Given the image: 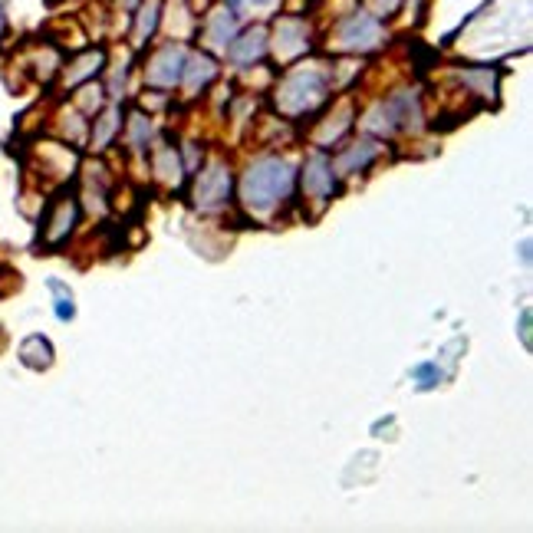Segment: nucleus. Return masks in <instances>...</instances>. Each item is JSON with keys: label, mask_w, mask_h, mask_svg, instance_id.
<instances>
[{"label": "nucleus", "mask_w": 533, "mask_h": 533, "mask_svg": "<svg viewBox=\"0 0 533 533\" xmlns=\"http://www.w3.org/2000/svg\"><path fill=\"white\" fill-rule=\"evenodd\" d=\"M102 102H106V96H102L99 86H86L83 93H79V109H83V116H96L102 109Z\"/></svg>", "instance_id": "412c9836"}, {"label": "nucleus", "mask_w": 533, "mask_h": 533, "mask_svg": "<svg viewBox=\"0 0 533 533\" xmlns=\"http://www.w3.org/2000/svg\"><path fill=\"white\" fill-rule=\"evenodd\" d=\"M267 40L280 63H293L310 50V27H306V20L300 17H280L274 27V37H267Z\"/></svg>", "instance_id": "0eeeda50"}, {"label": "nucleus", "mask_w": 533, "mask_h": 533, "mask_svg": "<svg viewBox=\"0 0 533 533\" xmlns=\"http://www.w3.org/2000/svg\"><path fill=\"white\" fill-rule=\"evenodd\" d=\"M336 172H333V162L330 155L323 149H316L310 158L303 162V175H300V185H303V198H310L313 204H320L326 208L330 198L336 195Z\"/></svg>", "instance_id": "39448f33"}, {"label": "nucleus", "mask_w": 533, "mask_h": 533, "mask_svg": "<svg viewBox=\"0 0 533 533\" xmlns=\"http://www.w3.org/2000/svg\"><path fill=\"white\" fill-rule=\"evenodd\" d=\"M349 119H353V112H349V106H343L336 112V116H330V119H323L326 126H320L316 129V145L320 149H330V145H336L339 139H343V132H349Z\"/></svg>", "instance_id": "a211bd4d"}, {"label": "nucleus", "mask_w": 533, "mask_h": 533, "mask_svg": "<svg viewBox=\"0 0 533 533\" xmlns=\"http://www.w3.org/2000/svg\"><path fill=\"white\" fill-rule=\"evenodd\" d=\"M122 129V109L112 102L106 112H96V126H93V152H106V145L116 139V132Z\"/></svg>", "instance_id": "2eb2a0df"}, {"label": "nucleus", "mask_w": 533, "mask_h": 533, "mask_svg": "<svg viewBox=\"0 0 533 533\" xmlns=\"http://www.w3.org/2000/svg\"><path fill=\"white\" fill-rule=\"evenodd\" d=\"M152 135H155V126L152 119L145 116V112H132L129 122H126V145L132 152H145L152 145Z\"/></svg>", "instance_id": "dca6fc26"}, {"label": "nucleus", "mask_w": 533, "mask_h": 533, "mask_svg": "<svg viewBox=\"0 0 533 533\" xmlns=\"http://www.w3.org/2000/svg\"><path fill=\"white\" fill-rule=\"evenodd\" d=\"M231 188H234V175L228 162L211 158V162L198 168V175L191 178V204H195L198 211H218L231 201Z\"/></svg>", "instance_id": "20e7f679"}, {"label": "nucleus", "mask_w": 533, "mask_h": 533, "mask_svg": "<svg viewBox=\"0 0 533 533\" xmlns=\"http://www.w3.org/2000/svg\"><path fill=\"white\" fill-rule=\"evenodd\" d=\"M330 89H333V73L320 63H306V66H297V70H290L277 83L274 106L283 116L303 119L330 99Z\"/></svg>", "instance_id": "f03ea898"}, {"label": "nucleus", "mask_w": 533, "mask_h": 533, "mask_svg": "<svg viewBox=\"0 0 533 533\" xmlns=\"http://www.w3.org/2000/svg\"><path fill=\"white\" fill-rule=\"evenodd\" d=\"M152 175L165 185H178L181 175H185V165H181V155L175 145H158L152 152Z\"/></svg>", "instance_id": "4468645a"}, {"label": "nucleus", "mask_w": 533, "mask_h": 533, "mask_svg": "<svg viewBox=\"0 0 533 533\" xmlns=\"http://www.w3.org/2000/svg\"><path fill=\"white\" fill-rule=\"evenodd\" d=\"M277 0H228V7L234 10H270Z\"/></svg>", "instance_id": "5701e85b"}, {"label": "nucleus", "mask_w": 533, "mask_h": 533, "mask_svg": "<svg viewBox=\"0 0 533 533\" xmlns=\"http://www.w3.org/2000/svg\"><path fill=\"white\" fill-rule=\"evenodd\" d=\"M237 37V10L221 4L214 7L208 17H204V43H208L211 50H228V43Z\"/></svg>", "instance_id": "9b49d317"}, {"label": "nucleus", "mask_w": 533, "mask_h": 533, "mask_svg": "<svg viewBox=\"0 0 533 533\" xmlns=\"http://www.w3.org/2000/svg\"><path fill=\"white\" fill-rule=\"evenodd\" d=\"M106 66V50H86L83 56H76V60L66 66L63 73V86L66 89H76L79 83H89V79H96V73Z\"/></svg>", "instance_id": "ddd939ff"}, {"label": "nucleus", "mask_w": 533, "mask_h": 533, "mask_svg": "<svg viewBox=\"0 0 533 533\" xmlns=\"http://www.w3.org/2000/svg\"><path fill=\"white\" fill-rule=\"evenodd\" d=\"M214 79H218V63H214L211 53H188L185 56V70H181V83L185 86L188 99H195L198 93H204Z\"/></svg>", "instance_id": "9d476101"}, {"label": "nucleus", "mask_w": 533, "mask_h": 533, "mask_svg": "<svg viewBox=\"0 0 533 533\" xmlns=\"http://www.w3.org/2000/svg\"><path fill=\"white\" fill-rule=\"evenodd\" d=\"M402 7V0H369V14L376 17H392Z\"/></svg>", "instance_id": "4be33fe9"}, {"label": "nucleus", "mask_w": 533, "mask_h": 533, "mask_svg": "<svg viewBox=\"0 0 533 533\" xmlns=\"http://www.w3.org/2000/svg\"><path fill=\"white\" fill-rule=\"evenodd\" d=\"M50 290H53V297H56V316L66 323V320H73L76 316V306H73V293L63 287L60 280H50Z\"/></svg>", "instance_id": "aec40b11"}, {"label": "nucleus", "mask_w": 533, "mask_h": 533, "mask_svg": "<svg viewBox=\"0 0 533 533\" xmlns=\"http://www.w3.org/2000/svg\"><path fill=\"white\" fill-rule=\"evenodd\" d=\"M20 359H24V366H30V369H50L53 366L50 339H43V336L24 339V346H20Z\"/></svg>", "instance_id": "f3484780"}, {"label": "nucleus", "mask_w": 533, "mask_h": 533, "mask_svg": "<svg viewBox=\"0 0 533 533\" xmlns=\"http://www.w3.org/2000/svg\"><path fill=\"white\" fill-rule=\"evenodd\" d=\"M270 50V40H267V30L264 27H251L244 33H237V37L228 43V60L234 66H251V63H260Z\"/></svg>", "instance_id": "1a4fd4ad"}, {"label": "nucleus", "mask_w": 533, "mask_h": 533, "mask_svg": "<svg viewBox=\"0 0 533 533\" xmlns=\"http://www.w3.org/2000/svg\"><path fill=\"white\" fill-rule=\"evenodd\" d=\"M297 188V168L280 155H260L241 175V208L251 218H270Z\"/></svg>", "instance_id": "f257e3e1"}, {"label": "nucleus", "mask_w": 533, "mask_h": 533, "mask_svg": "<svg viewBox=\"0 0 533 533\" xmlns=\"http://www.w3.org/2000/svg\"><path fill=\"white\" fill-rule=\"evenodd\" d=\"M382 40H385V30L379 24V17L369 14V10H356V14L343 17L330 37L333 47L343 53H372L382 47Z\"/></svg>", "instance_id": "7ed1b4c3"}, {"label": "nucleus", "mask_w": 533, "mask_h": 533, "mask_svg": "<svg viewBox=\"0 0 533 533\" xmlns=\"http://www.w3.org/2000/svg\"><path fill=\"white\" fill-rule=\"evenodd\" d=\"M79 218V204L73 195H63L60 201L53 204V211H50V218H47V228H43V234H47V241L50 244H60L70 237L73 231V224Z\"/></svg>", "instance_id": "f8f14e48"}, {"label": "nucleus", "mask_w": 533, "mask_h": 533, "mask_svg": "<svg viewBox=\"0 0 533 533\" xmlns=\"http://www.w3.org/2000/svg\"><path fill=\"white\" fill-rule=\"evenodd\" d=\"M158 20H162V4L158 0H142L139 4V20H135V43L152 40L155 30H158Z\"/></svg>", "instance_id": "6ab92c4d"}, {"label": "nucleus", "mask_w": 533, "mask_h": 533, "mask_svg": "<svg viewBox=\"0 0 533 533\" xmlns=\"http://www.w3.org/2000/svg\"><path fill=\"white\" fill-rule=\"evenodd\" d=\"M7 33V7H4V0H0V37Z\"/></svg>", "instance_id": "b1692460"}, {"label": "nucleus", "mask_w": 533, "mask_h": 533, "mask_svg": "<svg viewBox=\"0 0 533 533\" xmlns=\"http://www.w3.org/2000/svg\"><path fill=\"white\" fill-rule=\"evenodd\" d=\"M188 50L181 43H165L152 53V60L145 63V83L155 89H175L181 83V70H185Z\"/></svg>", "instance_id": "423d86ee"}, {"label": "nucleus", "mask_w": 533, "mask_h": 533, "mask_svg": "<svg viewBox=\"0 0 533 533\" xmlns=\"http://www.w3.org/2000/svg\"><path fill=\"white\" fill-rule=\"evenodd\" d=\"M379 152H382V145H379V142H372V139H359V142H353V145H349V149H343L336 158H330L336 178H353L356 172H366V168L379 158Z\"/></svg>", "instance_id": "6e6552de"}]
</instances>
